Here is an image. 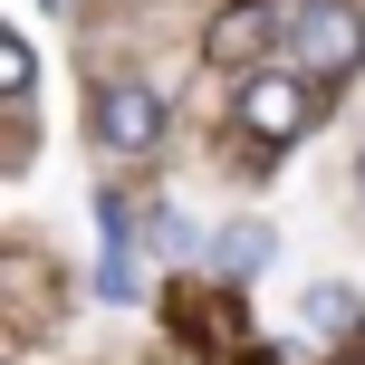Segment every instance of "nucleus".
<instances>
[{
    "instance_id": "5",
    "label": "nucleus",
    "mask_w": 365,
    "mask_h": 365,
    "mask_svg": "<svg viewBox=\"0 0 365 365\" xmlns=\"http://www.w3.org/2000/svg\"><path fill=\"white\" fill-rule=\"evenodd\" d=\"M212 259H221L231 279H250L259 259H269V231H250V221H240V231H221V240H212Z\"/></svg>"
},
{
    "instance_id": "2",
    "label": "nucleus",
    "mask_w": 365,
    "mask_h": 365,
    "mask_svg": "<svg viewBox=\"0 0 365 365\" xmlns=\"http://www.w3.org/2000/svg\"><path fill=\"white\" fill-rule=\"evenodd\" d=\"M289 68L317 87H346L365 68V0H289Z\"/></svg>"
},
{
    "instance_id": "8",
    "label": "nucleus",
    "mask_w": 365,
    "mask_h": 365,
    "mask_svg": "<svg viewBox=\"0 0 365 365\" xmlns=\"http://www.w3.org/2000/svg\"><path fill=\"white\" fill-rule=\"evenodd\" d=\"M356 182H365V164H356Z\"/></svg>"
},
{
    "instance_id": "6",
    "label": "nucleus",
    "mask_w": 365,
    "mask_h": 365,
    "mask_svg": "<svg viewBox=\"0 0 365 365\" xmlns=\"http://www.w3.org/2000/svg\"><path fill=\"white\" fill-rule=\"evenodd\" d=\"M308 327L317 336H346L356 327V289H308Z\"/></svg>"
},
{
    "instance_id": "3",
    "label": "nucleus",
    "mask_w": 365,
    "mask_h": 365,
    "mask_svg": "<svg viewBox=\"0 0 365 365\" xmlns=\"http://www.w3.org/2000/svg\"><path fill=\"white\" fill-rule=\"evenodd\" d=\"M202 58H212L221 77H259V68H279L289 58V0H231V10L202 29Z\"/></svg>"
},
{
    "instance_id": "1",
    "label": "nucleus",
    "mask_w": 365,
    "mask_h": 365,
    "mask_svg": "<svg viewBox=\"0 0 365 365\" xmlns=\"http://www.w3.org/2000/svg\"><path fill=\"white\" fill-rule=\"evenodd\" d=\"M317 77L308 68H289V58H279V68H259V77H240L231 87V125H240V145H259V154H279V145H298V135L317 125Z\"/></svg>"
},
{
    "instance_id": "4",
    "label": "nucleus",
    "mask_w": 365,
    "mask_h": 365,
    "mask_svg": "<svg viewBox=\"0 0 365 365\" xmlns=\"http://www.w3.org/2000/svg\"><path fill=\"white\" fill-rule=\"evenodd\" d=\"M164 125L173 115H164V96H154V77H96V145L106 154L135 164V154L164 145Z\"/></svg>"
},
{
    "instance_id": "7",
    "label": "nucleus",
    "mask_w": 365,
    "mask_h": 365,
    "mask_svg": "<svg viewBox=\"0 0 365 365\" xmlns=\"http://www.w3.org/2000/svg\"><path fill=\"white\" fill-rule=\"evenodd\" d=\"M29 38H0V87H10V106H19V96H29Z\"/></svg>"
}]
</instances>
